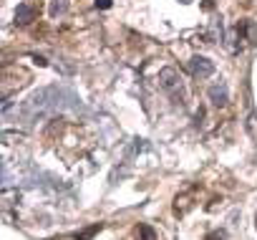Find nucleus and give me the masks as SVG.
Returning a JSON list of instances; mask_svg holds the SVG:
<instances>
[{
  "label": "nucleus",
  "instance_id": "2",
  "mask_svg": "<svg viewBox=\"0 0 257 240\" xmlns=\"http://www.w3.org/2000/svg\"><path fill=\"white\" fill-rule=\"evenodd\" d=\"M197 190H199L197 185H189L184 192H179V195L174 197V215L182 217V215H187V212L197 205Z\"/></svg>",
  "mask_w": 257,
  "mask_h": 240
},
{
  "label": "nucleus",
  "instance_id": "9",
  "mask_svg": "<svg viewBox=\"0 0 257 240\" xmlns=\"http://www.w3.org/2000/svg\"><path fill=\"white\" fill-rule=\"evenodd\" d=\"M204 240H227V230H212L204 235Z\"/></svg>",
  "mask_w": 257,
  "mask_h": 240
},
{
  "label": "nucleus",
  "instance_id": "3",
  "mask_svg": "<svg viewBox=\"0 0 257 240\" xmlns=\"http://www.w3.org/2000/svg\"><path fill=\"white\" fill-rule=\"evenodd\" d=\"M38 16H41V3L38 0H26V3H21L16 8V23L18 26H28V23L38 21Z\"/></svg>",
  "mask_w": 257,
  "mask_h": 240
},
{
  "label": "nucleus",
  "instance_id": "1",
  "mask_svg": "<svg viewBox=\"0 0 257 240\" xmlns=\"http://www.w3.org/2000/svg\"><path fill=\"white\" fill-rule=\"evenodd\" d=\"M159 81H162V86L172 94L174 101H184V86H182V78H179V73H177L174 68H164V71L159 73Z\"/></svg>",
  "mask_w": 257,
  "mask_h": 240
},
{
  "label": "nucleus",
  "instance_id": "6",
  "mask_svg": "<svg viewBox=\"0 0 257 240\" xmlns=\"http://www.w3.org/2000/svg\"><path fill=\"white\" fill-rule=\"evenodd\" d=\"M134 235H137V240H159V235H157V230H154L152 225H147V222H142V225H137V230H134Z\"/></svg>",
  "mask_w": 257,
  "mask_h": 240
},
{
  "label": "nucleus",
  "instance_id": "4",
  "mask_svg": "<svg viewBox=\"0 0 257 240\" xmlns=\"http://www.w3.org/2000/svg\"><path fill=\"white\" fill-rule=\"evenodd\" d=\"M189 71H192L194 78H209V76L214 73V63H212L209 58L194 56V58L189 61Z\"/></svg>",
  "mask_w": 257,
  "mask_h": 240
},
{
  "label": "nucleus",
  "instance_id": "10",
  "mask_svg": "<svg viewBox=\"0 0 257 240\" xmlns=\"http://www.w3.org/2000/svg\"><path fill=\"white\" fill-rule=\"evenodd\" d=\"M111 0H96V8H108Z\"/></svg>",
  "mask_w": 257,
  "mask_h": 240
},
{
  "label": "nucleus",
  "instance_id": "8",
  "mask_svg": "<svg viewBox=\"0 0 257 240\" xmlns=\"http://www.w3.org/2000/svg\"><path fill=\"white\" fill-rule=\"evenodd\" d=\"M66 8H68V3H66V0H53V3H51V18H58V16H63L66 13Z\"/></svg>",
  "mask_w": 257,
  "mask_h": 240
},
{
  "label": "nucleus",
  "instance_id": "5",
  "mask_svg": "<svg viewBox=\"0 0 257 240\" xmlns=\"http://www.w3.org/2000/svg\"><path fill=\"white\" fill-rule=\"evenodd\" d=\"M209 99H212L214 106H224L227 104V86L224 84H214L209 89Z\"/></svg>",
  "mask_w": 257,
  "mask_h": 240
},
{
  "label": "nucleus",
  "instance_id": "7",
  "mask_svg": "<svg viewBox=\"0 0 257 240\" xmlns=\"http://www.w3.org/2000/svg\"><path fill=\"white\" fill-rule=\"evenodd\" d=\"M101 227H103L101 222H93L91 227H86V230H81V232H76L73 237H76V240H91V237H93L96 232H101Z\"/></svg>",
  "mask_w": 257,
  "mask_h": 240
},
{
  "label": "nucleus",
  "instance_id": "11",
  "mask_svg": "<svg viewBox=\"0 0 257 240\" xmlns=\"http://www.w3.org/2000/svg\"><path fill=\"white\" fill-rule=\"evenodd\" d=\"M182 3H192V0H182Z\"/></svg>",
  "mask_w": 257,
  "mask_h": 240
}]
</instances>
